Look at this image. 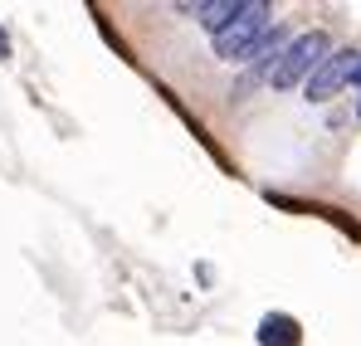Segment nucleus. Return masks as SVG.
Masks as SVG:
<instances>
[{
	"mask_svg": "<svg viewBox=\"0 0 361 346\" xmlns=\"http://www.w3.org/2000/svg\"><path fill=\"white\" fill-rule=\"evenodd\" d=\"M332 54V39L322 35V30H307V35H298V39H288V49L279 54V63L269 68V88H293V83H302L322 58Z\"/></svg>",
	"mask_w": 361,
	"mask_h": 346,
	"instance_id": "obj_1",
	"label": "nucleus"
},
{
	"mask_svg": "<svg viewBox=\"0 0 361 346\" xmlns=\"http://www.w3.org/2000/svg\"><path fill=\"white\" fill-rule=\"evenodd\" d=\"M269 5L264 0H244L240 5V15L215 35V58H225V63H244L249 58V49H254V39L269 30Z\"/></svg>",
	"mask_w": 361,
	"mask_h": 346,
	"instance_id": "obj_2",
	"label": "nucleus"
},
{
	"mask_svg": "<svg viewBox=\"0 0 361 346\" xmlns=\"http://www.w3.org/2000/svg\"><path fill=\"white\" fill-rule=\"evenodd\" d=\"M357 58H361L357 49H332V54L302 78V98H307V103H327V98H337V93L347 88V78H352Z\"/></svg>",
	"mask_w": 361,
	"mask_h": 346,
	"instance_id": "obj_3",
	"label": "nucleus"
},
{
	"mask_svg": "<svg viewBox=\"0 0 361 346\" xmlns=\"http://www.w3.org/2000/svg\"><path fill=\"white\" fill-rule=\"evenodd\" d=\"M240 5H244V0H200V5H180V10L195 15V25H205L210 35H220V30L240 15Z\"/></svg>",
	"mask_w": 361,
	"mask_h": 346,
	"instance_id": "obj_4",
	"label": "nucleus"
},
{
	"mask_svg": "<svg viewBox=\"0 0 361 346\" xmlns=\"http://www.w3.org/2000/svg\"><path fill=\"white\" fill-rule=\"evenodd\" d=\"M259 346H298V322L283 317V312L264 317V327H259Z\"/></svg>",
	"mask_w": 361,
	"mask_h": 346,
	"instance_id": "obj_5",
	"label": "nucleus"
},
{
	"mask_svg": "<svg viewBox=\"0 0 361 346\" xmlns=\"http://www.w3.org/2000/svg\"><path fill=\"white\" fill-rule=\"evenodd\" d=\"M347 83H352V88L361 93V58H357V68H352V78H347Z\"/></svg>",
	"mask_w": 361,
	"mask_h": 346,
	"instance_id": "obj_6",
	"label": "nucleus"
},
{
	"mask_svg": "<svg viewBox=\"0 0 361 346\" xmlns=\"http://www.w3.org/2000/svg\"><path fill=\"white\" fill-rule=\"evenodd\" d=\"M10 54V39H5V30H0V58Z\"/></svg>",
	"mask_w": 361,
	"mask_h": 346,
	"instance_id": "obj_7",
	"label": "nucleus"
},
{
	"mask_svg": "<svg viewBox=\"0 0 361 346\" xmlns=\"http://www.w3.org/2000/svg\"><path fill=\"white\" fill-rule=\"evenodd\" d=\"M357 117H361V93H357Z\"/></svg>",
	"mask_w": 361,
	"mask_h": 346,
	"instance_id": "obj_8",
	"label": "nucleus"
}]
</instances>
